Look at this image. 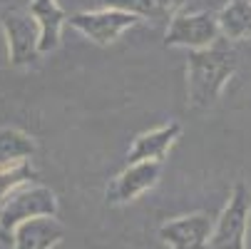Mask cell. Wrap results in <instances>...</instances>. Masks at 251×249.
<instances>
[{
    "label": "cell",
    "instance_id": "cell-1",
    "mask_svg": "<svg viewBox=\"0 0 251 249\" xmlns=\"http://www.w3.org/2000/svg\"><path fill=\"white\" fill-rule=\"evenodd\" d=\"M239 55L231 43L217 40L209 48L189 50L187 57V105L197 112H206L219 102L226 83L234 78Z\"/></svg>",
    "mask_w": 251,
    "mask_h": 249
},
{
    "label": "cell",
    "instance_id": "cell-2",
    "mask_svg": "<svg viewBox=\"0 0 251 249\" xmlns=\"http://www.w3.org/2000/svg\"><path fill=\"white\" fill-rule=\"evenodd\" d=\"M251 220V190L244 182H236L222 215L214 220L209 249H246Z\"/></svg>",
    "mask_w": 251,
    "mask_h": 249
},
{
    "label": "cell",
    "instance_id": "cell-3",
    "mask_svg": "<svg viewBox=\"0 0 251 249\" xmlns=\"http://www.w3.org/2000/svg\"><path fill=\"white\" fill-rule=\"evenodd\" d=\"M38 217H57V197L45 185H25L0 204V227L8 234L23 222Z\"/></svg>",
    "mask_w": 251,
    "mask_h": 249
},
{
    "label": "cell",
    "instance_id": "cell-4",
    "mask_svg": "<svg viewBox=\"0 0 251 249\" xmlns=\"http://www.w3.org/2000/svg\"><path fill=\"white\" fill-rule=\"evenodd\" d=\"M5 43H8V60L13 67H27L40 55V30L32 15L25 8H10L0 15Z\"/></svg>",
    "mask_w": 251,
    "mask_h": 249
},
{
    "label": "cell",
    "instance_id": "cell-5",
    "mask_svg": "<svg viewBox=\"0 0 251 249\" xmlns=\"http://www.w3.org/2000/svg\"><path fill=\"white\" fill-rule=\"evenodd\" d=\"M222 38L217 15L214 13H176L169 20V28L164 32V48H187V50H201L209 48Z\"/></svg>",
    "mask_w": 251,
    "mask_h": 249
},
{
    "label": "cell",
    "instance_id": "cell-6",
    "mask_svg": "<svg viewBox=\"0 0 251 249\" xmlns=\"http://www.w3.org/2000/svg\"><path fill=\"white\" fill-rule=\"evenodd\" d=\"M162 177V162L145 160V162H129L115 180H110L104 190L107 204H129L137 197H142L147 190H152Z\"/></svg>",
    "mask_w": 251,
    "mask_h": 249
},
{
    "label": "cell",
    "instance_id": "cell-7",
    "mask_svg": "<svg viewBox=\"0 0 251 249\" xmlns=\"http://www.w3.org/2000/svg\"><path fill=\"white\" fill-rule=\"evenodd\" d=\"M67 23L75 30H80L85 38H90L97 45H112L120 40V35L134 28L139 20L134 15H127L122 10H110V8H100V10H85L67 15Z\"/></svg>",
    "mask_w": 251,
    "mask_h": 249
},
{
    "label": "cell",
    "instance_id": "cell-8",
    "mask_svg": "<svg viewBox=\"0 0 251 249\" xmlns=\"http://www.w3.org/2000/svg\"><path fill=\"white\" fill-rule=\"evenodd\" d=\"M211 229L214 217H209L206 212H194L162 222L157 234L167 249H209Z\"/></svg>",
    "mask_w": 251,
    "mask_h": 249
},
{
    "label": "cell",
    "instance_id": "cell-9",
    "mask_svg": "<svg viewBox=\"0 0 251 249\" xmlns=\"http://www.w3.org/2000/svg\"><path fill=\"white\" fill-rule=\"evenodd\" d=\"M182 137V125L179 122H167L162 127H154L150 132H142L132 139V147L127 152L129 162H145V160H154V162H164L167 152L174 147V142Z\"/></svg>",
    "mask_w": 251,
    "mask_h": 249
},
{
    "label": "cell",
    "instance_id": "cell-10",
    "mask_svg": "<svg viewBox=\"0 0 251 249\" xmlns=\"http://www.w3.org/2000/svg\"><path fill=\"white\" fill-rule=\"evenodd\" d=\"M27 13L32 15L35 25L40 30V55L57 50L62 40V28L67 23L65 8L57 0H30Z\"/></svg>",
    "mask_w": 251,
    "mask_h": 249
},
{
    "label": "cell",
    "instance_id": "cell-11",
    "mask_svg": "<svg viewBox=\"0 0 251 249\" xmlns=\"http://www.w3.org/2000/svg\"><path fill=\"white\" fill-rule=\"evenodd\" d=\"M65 239V227L55 217L27 220L13 229V249H55Z\"/></svg>",
    "mask_w": 251,
    "mask_h": 249
},
{
    "label": "cell",
    "instance_id": "cell-12",
    "mask_svg": "<svg viewBox=\"0 0 251 249\" xmlns=\"http://www.w3.org/2000/svg\"><path fill=\"white\" fill-rule=\"evenodd\" d=\"M100 8L110 10H122L127 15H134L137 20H172L176 13H182V8L189 0H97Z\"/></svg>",
    "mask_w": 251,
    "mask_h": 249
},
{
    "label": "cell",
    "instance_id": "cell-13",
    "mask_svg": "<svg viewBox=\"0 0 251 249\" xmlns=\"http://www.w3.org/2000/svg\"><path fill=\"white\" fill-rule=\"evenodd\" d=\"M219 35L226 43L251 38V0H229L217 13Z\"/></svg>",
    "mask_w": 251,
    "mask_h": 249
},
{
    "label": "cell",
    "instance_id": "cell-14",
    "mask_svg": "<svg viewBox=\"0 0 251 249\" xmlns=\"http://www.w3.org/2000/svg\"><path fill=\"white\" fill-rule=\"evenodd\" d=\"M35 150H38L35 139L20 127H0V169L23 160H30Z\"/></svg>",
    "mask_w": 251,
    "mask_h": 249
},
{
    "label": "cell",
    "instance_id": "cell-15",
    "mask_svg": "<svg viewBox=\"0 0 251 249\" xmlns=\"http://www.w3.org/2000/svg\"><path fill=\"white\" fill-rule=\"evenodd\" d=\"M35 180H38V172H35V167L30 165V160L3 167L0 169V204H3L15 190H20L25 185H32Z\"/></svg>",
    "mask_w": 251,
    "mask_h": 249
},
{
    "label": "cell",
    "instance_id": "cell-16",
    "mask_svg": "<svg viewBox=\"0 0 251 249\" xmlns=\"http://www.w3.org/2000/svg\"><path fill=\"white\" fill-rule=\"evenodd\" d=\"M0 244H8V247H13V234H8L3 227H0Z\"/></svg>",
    "mask_w": 251,
    "mask_h": 249
}]
</instances>
